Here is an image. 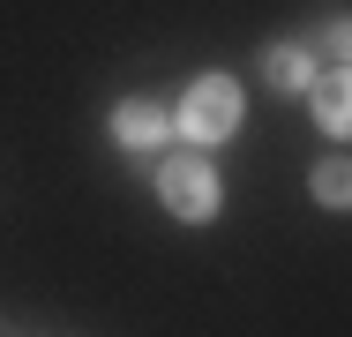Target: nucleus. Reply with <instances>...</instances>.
Returning a JSON list of instances; mask_svg holds the SVG:
<instances>
[{"label":"nucleus","instance_id":"nucleus-1","mask_svg":"<svg viewBox=\"0 0 352 337\" xmlns=\"http://www.w3.org/2000/svg\"><path fill=\"white\" fill-rule=\"evenodd\" d=\"M240 128V90L225 83V75H203L188 98H180V135H195V142H217V135Z\"/></svg>","mask_w":352,"mask_h":337},{"label":"nucleus","instance_id":"nucleus-2","mask_svg":"<svg viewBox=\"0 0 352 337\" xmlns=\"http://www.w3.org/2000/svg\"><path fill=\"white\" fill-rule=\"evenodd\" d=\"M157 195H165V210H180V217H210L217 210V173L203 157H165L157 165Z\"/></svg>","mask_w":352,"mask_h":337},{"label":"nucleus","instance_id":"nucleus-3","mask_svg":"<svg viewBox=\"0 0 352 337\" xmlns=\"http://www.w3.org/2000/svg\"><path fill=\"white\" fill-rule=\"evenodd\" d=\"M165 128H173V120H165V113H157L150 98H128V105L113 113V135H120V142H135V150H150V142H165Z\"/></svg>","mask_w":352,"mask_h":337},{"label":"nucleus","instance_id":"nucleus-4","mask_svg":"<svg viewBox=\"0 0 352 337\" xmlns=\"http://www.w3.org/2000/svg\"><path fill=\"white\" fill-rule=\"evenodd\" d=\"M315 120L330 135H352V75H322L315 83Z\"/></svg>","mask_w":352,"mask_h":337},{"label":"nucleus","instance_id":"nucleus-5","mask_svg":"<svg viewBox=\"0 0 352 337\" xmlns=\"http://www.w3.org/2000/svg\"><path fill=\"white\" fill-rule=\"evenodd\" d=\"M270 83L278 90H300V83H315V61L300 45H270Z\"/></svg>","mask_w":352,"mask_h":337},{"label":"nucleus","instance_id":"nucleus-6","mask_svg":"<svg viewBox=\"0 0 352 337\" xmlns=\"http://www.w3.org/2000/svg\"><path fill=\"white\" fill-rule=\"evenodd\" d=\"M315 195L330 202V210L352 202V165H345V157H322V165H315Z\"/></svg>","mask_w":352,"mask_h":337},{"label":"nucleus","instance_id":"nucleus-7","mask_svg":"<svg viewBox=\"0 0 352 337\" xmlns=\"http://www.w3.org/2000/svg\"><path fill=\"white\" fill-rule=\"evenodd\" d=\"M322 45H330L338 61H352V23H330V38H322Z\"/></svg>","mask_w":352,"mask_h":337}]
</instances>
